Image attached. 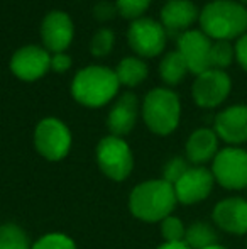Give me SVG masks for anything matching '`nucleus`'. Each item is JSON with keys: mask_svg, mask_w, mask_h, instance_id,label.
<instances>
[{"mask_svg": "<svg viewBox=\"0 0 247 249\" xmlns=\"http://www.w3.org/2000/svg\"><path fill=\"white\" fill-rule=\"evenodd\" d=\"M178 198L175 187L163 178L148 180L132 188L129 195V210L135 219L142 222H161L175 210Z\"/></svg>", "mask_w": 247, "mask_h": 249, "instance_id": "nucleus-1", "label": "nucleus"}, {"mask_svg": "<svg viewBox=\"0 0 247 249\" xmlns=\"http://www.w3.org/2000/svg\"><path fill=\"white\" fill-rule=\"evenodd\" d=\"M200 27L214 41H232L247 33V9L235 0H212L200 10Z\"/></svg>", "mask_w": 247, "mask_h": 249, "instance_id": "nucleus-2", "label": "nucleus"}, {"mask_svg": "<svg viewBox=\"0 0 247 249\" xmlns=\"http://www.w3.org/2000/svg\"><path fill=\"white\" fill-rule=\"evenodd\" d=\"M115 71L105 66H86L75 75L71 83L73 99L90 108L107 105L119 92Z\"/></svg>", "mask_w": 247, "mask_h": 249, "instance_id": "nucleus-3", "label": "nucleus"}, {"mask_svg": "<svg viewBox=\"0 0 247 249\" xmlns=\"http://www.w3.org/2000/svg\"><path fill=\"white\" fill-rule=\"evenodd\" d=\"M141 112L149 131L158 136H168L180 124L181 102L173 90L154 89L146 95Z\"/></svg>", "mask_w": 247, "mask_h": 249, "instance_id": "nucleus-4", "label": "nucleus"}, {"mask_svg": "<svg viewBox=\"0 0 247 249\" xmlns=\"http://www.w3.org/2000/svg\"><path fill=\"white\" fill-rule=\"evenodd\" d=\"M97 163L107 178L124 181L134 170V154L131 146L117 136H105L97 144Z\"/></svg>", "mask_w": 247, "mask_h": 249, "instance_id": "nucleus-5", "label": "nucleus"}, {"mask_svg": "<svg viewBox=\"0 0 247 249\" xmlns=\"http://www.w3.org/2000/svg\"><path fill=\"white\" fill-rule=\"evenodd\" d=\"M212 175L225 190L247 188V151L237 146L220 149L212 161Z\"/></svg>", "mask_w": 247, "mask_h": 249, "instance_id": "nucleus-6", "label": "nucleus"}, {"mask_svg": "<svg viewBox=\"0 0 247 249\" xmlns=\"http://www.w3.org/2000/svg\"><path fill=\"white\" fill-rule=\"evenodd\" d=\"M34 148L48 161H60L71 148V132L56 117H46L34 129Z\"/></svg>", "mask_w": 247, "mask_h": 249, "instance_id": "nucleus-7", "label": "nucleus"}, {"mask_svg": "<svg viewBox=\"0 0 247 249\" xmlns=\"http://www.w3.org/2000/svg\"><path fill=\"white\" fill-rule=\"evenodd\" d=\"M232 80L224 70L210 68L198 75L191 87V95L198 107L215 108L222 105L231 95Z\"/></svg>", "mask_w": 247, "mask_h": 249, "instance_id": "nucleus-8", "label": "nucleus"}, {"mask_svg": "<svg viewBox=\"0 0 247 249\" xmlns=\"http://www.w3.org/2000/svg\"><path fill=\"white\" fill-rule=\"evenodd\" d=\"M129 46L132 48L142 58H154L161 54L166 46V34L161 22H156L154 19H137L131 24L127 33Z\"/></svg>", "mask_w": 247, "mask_h": 249, "instance_id": "nucleus-9", "label": "nucleus"}, {"mask_svg": "<svg viewBox=\"0 0 247 249\" xmlns=\"http://www.w3.org/2000/svg\"><path fill=\"white\" fill-rule=\"evenodd\" d=\"M214 41L203 33V31L190 29L178 36V51L185 58L188 71L193 75H201L212 68L210 65V51Z\"/></svg>", "mask_w": 247, "mask_h": 249, "instance_id": "nucleus-10", "label": "nucleus"}, {"mask_svg": "<svg viewBox=\"0 0 247 249\" xmlns=\"http://www.w3.org/2000/svg\"><path fill=\"white\" fill-rule=\"evenodd\" d=\"M51 68V54L39 46H24L14 53L10 70L24 82H36L43 78Z\"/></svg>", "mask_w": 247, "mask_h": 249, "instance_id": "nucleus-11", "label": "nucleus"}, {"mask_svg": "<svg viewBox=\"0 0 247 249\" xmlns=\"http://www.w3.org/2000/svg\"><path fill=\"white\" fill-rule=\"evenodd\" d=\"M215 178L212 170L203 166H191L190 170L175 183V194L178 202L185 205H193L208 198L214 190Z\"/></svg>", "mask_w": 247, "mask_h": 249, "instance_id": "nucleus-12", "label": "nucleus"}, {"mask_svg": "<svg viewBox=\"0 0 247 249\" xmlns=\"http://www.w3.org/2000/svg\"><path fill=\"white\" fill-rule=\"evenodd\" d=\"M212 220L220 231L232 236L247 234V198L229 197L214 207Z\"/></svg>", "mask_w": 247, "mask_h": 249, "instance_id": "nucleus-13", "label": "nucleus"}, {"mask_svg": "<svg viewBox=\"0 0 247 249\" xmlns=\"http://www.w3.org/2000/svg\"><path fill=\"white\" fill-rule=\"evenodd\" d=\"M215 129L218 139L232 146L247 142V105L237 104L224 108L215 117Z\"/></svg>", "mask_w": 247, "mask_h": 249, "instance_id": "nucleus-14", "label": "nucleus"}, {"mask_svg": "<svg viewBox=\"0 0 247 249\" xmlns=\"http://www.w3.org/2000/svg\"><path fill=\"white\" fill-rule=\"evenodd\" d=\"M73 34H75V27H73L71 19H69L68 14L61 12V10L49 12L41 24L43 43L46 50L51 51L53 54L63 53L71 44Z\"/></svg>", "mask_w": 247, "mask_h": 249, "instance_id": "nucleus-15", "label": "nucleus"}, {"mask_svg": "<svg viewBox=\"0 0 247 249\" xmlns=\"http://www.w3.org/2000/svg\"><path fill=\"white\" fill-rule=\"evenodd\" d=\"M200 17V10L191 0H171L161 10V22L166 34H180L190 31L191 24Z\"/></svg>", "mask_w": 247, "mask_h": 249, "instance_id": "nucleus-16", "label": "nucleus"}, {"mask_svg": "<svg viewBox=\"0 0 247 249\" xmlns=\"http://www.w3.org/2000/svg\"><path fill=\"white\" fill-rule=\"evenodd\" d=\"M139 115V102L134 93L127 92L119 97L107 117V127H109L110 134L122 138L127 136L129 132L134 129L135 122H137Z\"/></svg>", "mask_w": 247, "mask_h": 249, "instance_id": "nucleus-17", "label": "nucleus"}, {"mask_svg": "<svg viewBox=\"0 0 247 249\" xmlns=\"http://www.w3.org/2000/svg\"><path fill=\"white\" fill-rule=\"evenodd\" d=\"M186 160L193 164H205L214 161L218 153V136L214 129L200 127L193 131L185 144Z\"/></svg>", "mask_w": 247, "mask_h": 249, "instance_id": "nucleus-18", "label": "nucleus"}, {"mask_svg": "<svg viewBox=\"0 0 247 249\" xmlns=\"http://www.w3.org/2000/svg\"><path fill=\"white\" fill-rule=\"evenodd\" d=\"M186 73H188L186 61L180 51H169L161 59L159 75H161L163 82L168 83V85H178V83H181Z\"/></svg>", "mask_w": 247, "mask_h": 249, "instance_id": "nucleus-19", "label": "nucleus"}, {"mask_svg": "<svg viewBox=\"0 0 247 249\" xmlns=\"http://www.w3.org/2000/svg\"><path fill=\"white\" fill-rule=\"evenodd\" d=\"M115 75L119 78V83L125 87H135L144 82V78L148 76V65L134 56L124 58L117 66Z\"/></svg>", "mask_w": 247, "mask_h": 249, "instance_id": "nucleus-20", "label": "nucleus"}, {"mask_svg": "<svg viewBox=\"0 0 247 249\" xmlns=\"http://www.w3.org/2000/svg\"><path fill=\"white\" fill-rule=\"evenodd\" d=\"M185 243L190 249H205L208 246L218 244V234L210 224L193 222L186 229Z\"/></svg>", "mask_w": 247, "mask_h": 249, "instance_id": "nucleus-21", "label": "nucleus"}, {"mask_svg": "<svg viewBox=\"0 0 247 249\" xmlns=\"http://www.w3.org/2000/svg\"><path fill=\"white\" fill-rule=\"evenodd\" d=\"M29 237L26 231L14 222H5L0 226V249H31Z\"/></svg>", "mask_w": 247, "mask_h": 249, "instance_id": "nucleus-22", "label": "nucleus"}, {"mask_svg": "<svg viewBox=\"0 0 247 249\" xmlns=\"http://www.w3.org/2000/svg\"><path fill=\"white\" fill-rule=\"evenodd\" d=\"M235 58V48L231 41H214L210 51V65L215 70H224L232 65Z\"/></svg>", "mask_w": 247, "mask_h": 249, "instance_id": "nucleus-23", "label": "nucleus"}, {"mask_svg": "<svg viewBox=\"0 0 247 249\" xmlns=\"http://www.w3.org/2000/svg\"><path fill=\"white\" fill-rule=\"evenodd\" d=\"M159 229H161V236L165 243H183L185 241L186 227L180 217L168 215L159 222Z\"/></svg>", "mask_w": 247, "mask_h": 249, "instance_id": "nucleus-24", "label": "nucleus"}, {"mask_svg": "<svg viewBox=\"0 0 247 249\" xmlns=\"http://www.w3.org/2000/svg\"><path fill=\"white\" fill-rule=\"evenodd\" d=\"M114 43H115V36H114L112 31L107 29V27L99 29L90 41V53L97 58H103L112 51Z\"/></svg>", "mask_w": 247, "mask_h": 249, "instance_id": "nucleus-25", "label": "nucleus"}, {"mask_svg": "<svg viewBox=\"0 0 247 249\" xmlns=\"http://www.w3.org/2000/svg\"><path fill=\"white\" fill-rule=\"evenodd\" d=\"M31 249H78L75 241L63 232H49L36 241Z\"/></svg>", "mask_w": 247, "mask_h": 249, "instance_id": "nucleus-26", "label": "nucleus"}, {"mask_svg": "<svg viewBox=\"0 0 247 249\" xmlns=\"http://www.w3.org/2000/svg\"><path fill=\"white\" fill-rule=\"evenodd\" d=\"M190 164H188V161L185 158H171V160L168 161V163L165 164V170H163V180L168 181V183H171L173 187H175V183L180 180V178L183 177V175L186 173L188 170H190Z\"/></svg>", "mask_w": 247, "mask_h": 249, "instance_id": "nucleus-27", "label": "nucleus"}, {"mask_svg": "<svg viewBox=\"0 0 247 249\" xmlns=\"http://www.w3.org/2000/svg\"><path fill=\"white\" fill-rule=\"evenodd\" d=\"M117 12L124 16L125 19L137 20L142 14L151 5V0H117Z\"/></svg>", "mask_w": 247, "mask_h": 249, "instance_id": "nucleus-28", "label": "nucleus"}, {"mask_svg": "<svg viewBox=\"0 0 247 249\" xmlns=\"http://www.w3.org/2000/svg\"><path fill=\"white\" fill-rule=\"evenodd\" d=\"M115 12H117V5H114V3H110V2H100V3H97L95 9H93V16L99 20L112 19V17L115 16Z\"/></svg>", "mask_w": 247, "mask_h": 249, "instance_id": "nucleus-29", "label": "nucleus"}, {"mask_svg": "<svg viewBox=\"0 0 247 249\" xmlns=\"http://www.w3.org/2000/svg\"><path fill=\"white\" fill-rule=\"evenodd\" d=\"M235 59L241 65V68L247 71V33L239 37L235 43Z\"/></svg>", "mask_w": 247, "mask_h": 249, "instance_id": "nucleus-30", "label": "nucleus"}, {"mask_svg": "<svg viewBox=\"0 0 247 249\" xmlns=\"http://www.w3.org/2000/svg\"><path fill=\"white\" fill-rule=\"evenodd\" d=\"M71 66V58L65 53H56V54L51 56V68L58 73H63Z\"/></svg>", "mask_w": 247, "mask_h": 249, "instance_id": "nucleus-31", "label": "nucleus"}, {"mask_svg": "<svg viewBox=\"0 0 247 249\" xmlns=\"http://www.w3.org/2000/svg\"><path fill=\"white\" fill-rule=\"evenodd\" d=\"M156 249H190V248L183 241V243H163L161 246H158Z\"/></svg>", "mask_w": 247, "mask_h": 249, "instance_id": "nucleus-32", "label": "nucleus"}, {"mask_svg": "<svg viewBox=\"0 0 247 249\" xmlns=\"http://www.w3.org/2000/svg\"><path fill=\"white\" fill-rule=\"evenodd\" d=\"M205 249H227V248L222 246V244H214V246H208V248H205Z\"/></svg>", "mask_w": 247, "mask_h": 249, "instance_id": "nucleus-33", "label": "nucleus"}, {"mask_svg": "<svg viewBox=\"0 0 247 249\" xmlns=\"http://www.w3.org/2000/svg\"><path fill=\"white\" fill-rule=\"evenodd\" d=\"M241 3L242 5H247V0H241Z\"/></svg>", "mask_w": 247, "mask_h": 249, "instance_id": "nucleus-34", "label": "nucleus"}, {"mask_svg": "<svg viewBox=\"0 0 247 249\" xmlns=\"http://www.w3.org/2000/svg\"><path fill=\"white\" fill-rule=\"evenodd\" d=\"M246 248H247V243H246Z\"/></svg>", "mask_w": 247, "mask_h": 249, "instance_id": "nucleus-35", "label": "nucleus"}, {"mask_svg": "<svg viewBox=\"0 0 247 249\" xmlns=\"http://www.w3.org/2000/svg\"><path fill=\"white\" fill-rule=\"evenodd\" d=\"M168 2H171V0H168Z\"/></svg>", "mask_w": 247, "mask_h": 249, "instance_id": "nucleus-36", "label": "nucleus"}]
</instances>
